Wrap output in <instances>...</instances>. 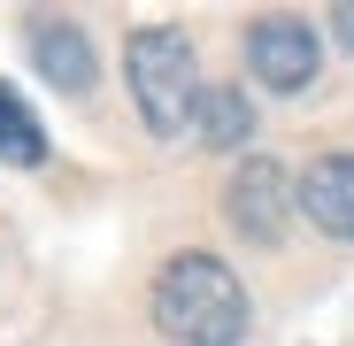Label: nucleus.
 I'll use <instances>...</instances> for the list:
<instances>
[{"label":"nucleus","instance_id":"0eeeda50","mask_svg":"<svg viewBox=\"0 0 354 346\" xmlns=\"http://www.w3.org/2000/svg\"><path fill=\"white\" fill-rule=\"evenodd\" d=\"M247 131H254V100H247V85H208V93H201V115H193V139L216 146V154H239Z\"/></svg>","mask_w":354,"mask_h":346},{"label":"nucleus","instance_id":"20e7f679","mask_svg":"<svg viewBox=\"0 0 354 346\" xmlns=\"http://www.w3.org/2000/svg\"><path fill=\"white\" fill-rule=\"evenodd\" d=\"M247 70H254L262 93H301V85H316V70H324V39L308 31V16H254V31H247Z\"/></svg>","mask_w":354,"mask_h":346},{"label":"nucleus","instance_id":"39448f33","mask_svg":"<svg viewBox=\"0 0 354 346\" xmlns=\"http://www.w3.org/2000/svg\"><path fill=\"white\" fill-rule=\"evenodd\" d=\"M24 46H31V70H39L54 93H93L100 62H93V39H85L70 16H31V23H24Z\"/></svg>","mask_w":354,"mask_h":346},{"label":"nucleus","instance_id":"f257e3e1","mask_svg":"<svg viewBox=\"0 0 354 346\" xmlns=\"http://www.w3.org/2000/svg\"><path fill=\"white\" fill-rule=\"evenodd\" d=\"M147 316L169 346H239L247 323H254V300L247 285L231 277V262L185 247L154 269V293H147Z\"/></svg>","mask_w":354,"mask_h":346},{"label":"nucleus","instance_id":"1a4fd4ad","mask_svg":"<svg viewBox=\"0 0 354 346\" xmlns=\"http://www.w3.org/2000/svg\"><path fill=\"white\" fill-rule=\"evenodd\" d=\"M331 31H339V46L354 54V0H339V8H331Z\"/></svg>","mask_w":354,"mask_h":346},{"label":"nucleus","instance_id":"423d86ee","mask_svg":"<svg viewBox=\"0 0 354 346\" xmlns=\"http://www.w3.org/2000/svg\"><path fill=\"white\" fill-rule=\"evenodd\" d=\"M301 215L324 239H354V154H316L301 169Z\"/></svg>","mask_w":354,"mask_h":346},{"label":"nucleus","instance_id":"6e6552de","mask_svg":"<svg viewBox=\"0 0 354 346\" xmlns=\"http://www.w3.org/2000/svg\"><path fill=\"white\" fill-rule=\"evenodd\" d=\"M0 162H16V169H39L46 162V131H39V115L0 85Z\"/></svg>","mask_w":354,"mask_h":346},{"label":"nucleus","instance_id":"f03ea898","mask_svg":"<svg viewBox=\"0 0 354 346\" xmlns=\"http://www.w3.org/2000/svg\"><path fill=\"white\" fill-rule=\"evenodd\" d=\"M124 77H131V100H139V124L154 139H185L193 115H201V62H193V39L177 23H139L124 39Z\"/></svg>","mask_w":354,"mask_h":346},{"label":"nucleus","instance_id":"7ed1b4c3","mask_svg":"<svg viewBox=\"0 0 354 346\" xmlns=\"http://www.w3.org/2000/svg\"><path fill=\"white\" fill-rule=\"evenodd\" d=\"M292 208H301V177H285L270 154H247L223 185V223L239 231L247 247H285Z\"/></svg>","mask_w":354,"mask_h":346}]
</instances>
